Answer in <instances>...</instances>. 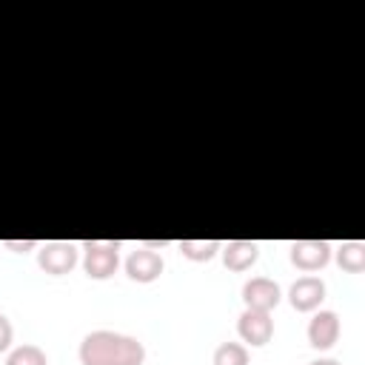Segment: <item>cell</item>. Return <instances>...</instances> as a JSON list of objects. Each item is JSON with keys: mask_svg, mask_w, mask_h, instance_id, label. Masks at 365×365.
<instances>
[{"mask_svg": "<svg viewBox=\"0 0 365 365\" xmlns=\"http://www.w3.org/2000/svg\"><path fill=\"white\" fill-rule=\"evenodd\" d=\"M77 356L83 365H143L145 345L137 336L100 328L83 336Z\"/></svg>", "mask_w": 365, "mask_h": 365, "instance_id": "cell-1", "label": "cell"}, {"mask_svg": "<svg viewBox=\"0 0 365 365\" xmlns=\"http://www.w3.org/2000/svg\"><path fill=\"white\" fill-rule=\"evenodd\" d=\"M120 265V242L111 240H86L83 242V271L91 279L114 277Z\"/></svg>", "mask_w": 365, "mask_h": 365, "instance_id": "cell-2", "label": "cell"}, {"mask_svg": "<svg viewBox=\"0 0 365 365\" xmlns=\"http://www.w3.org/2000/svg\"><path fill=\"white\" fill-rule=\"evenodd\" d=\"M77 257H80V251H77V245L68 242V240H51V242L37 245V265H40L46 274H51V277L68 274V271L77 265Z\"/></svg>", "mask_w": 365, "mask_h": 365, "instance_id": "cell-3", "label": "cell"}, {"mask_svg": "<svg viewBox=\"0 0 365 365\" xmlns=\"http://www.w3.org/2000/svg\"><path fill=\"white\" fill-rule=\"evenodd\" d=\"M288 257L294 268L314 274L331 262V245L325 240H294L288 248Z\"/></svg>", "mask_w": 365, "mask_h": 365, "instance_id": "cell-4", "label": "cell"}, {"mask_svg": "<svg viewBox=\"0 0 365 365\" xmlns=\"http://www.w3.org/2000/svg\"><path fill=\"white\" fill-rule=\"evenodd\" d=\"M163 268H165V262H163L160 251H154V248H148V245H140V248H134V251L125 257V274H128V279L143 282V285L160 279Z\"/></svg>", "mask_w": 365, "mask_h": 365, "instance_id": "cell-5", "label": "cell"}, {"mask_svg": "<svg viewBox=\"0 0 365 365\" xmlns=\"http://www.w3.org/2000/svg\"><path fill=\"white\" fill-rule=\"evenodd\" d=\"M237 334L242 342L259 348V345H268L271 336H274V319L268 311H254V308H245L237 319Z\"/></svg>", "mask_w": 365, "mask_h": 365, "instance_id": "cell-6", "label": "cell"}, {"mask_svg": "<svg viewBox=\"0 0 365 365\" xmlns=\"http://www.w3.org/2000/svg\"><path fill=\"white\" fill-rule=\"evenodd\" d=\"M282 299V291L274 279L268 277H251L245 285H242V302L245 308H254V311H274Z\"/></svg>", "mask_w": 365, "mask_h": 365, "instance_id": "cell-7", "label": "cell"}, {"mask_svg": "<svg viewBox=\"0 0 365 365\" xmlns=\"http://www.w3.org/2000/svg\"><path fill=\"white\" fill-rule=\"evenodd\" d=\"M322 299H325V282H322L319 277H314V274L299 277V279L288 288V302H291V308L299 311V314L317 311Z\"/></svg>", "mask_w": 365, "mask_h": 365, "instance_id": "cell-8", "label": "cell"}, {"mask_svg": "<svg viewBox=\"0 0 365 365\" xmlns=\"http://www.w3.org/2000/svg\"><path fill=\"white\" fill-rule=\"evenodd\" d=\"M339 331H342V325H339L336 311H317L308 322V342L317 351H328L336 345Z\"/></svg>", "mask_w": 365, "mask_h": 365, "instance_id": "cell-9", "label": "cell"}, {"mask_svg": "<svg viewBox=\"0 0 365 365\" xmlns=\"http://www.w3.org/2000/svg\"><path fill=\"white\" fill-rule=\"evenodd\" d=\"M220 254H222V265L228 271H248L259 259V245L251 240H231V242L220 245Z\"/></svg>", "mask_w": 365, "mask_h": 365, "instance_id": "cell-10", "label": "cell"}, {"mask_svg": "<svg viewBox=\"0 0 365 365\" xmlns=\"http://www.w3.org/2000/svg\"><path fill=\"white\" fill-rule=\"evenodd\" d=\"M336 265L348 274H362L365 271V242L348 240L336 248Z\"/></svg>", "mask_w": 365, "mask_h": 365, "instance_id": "cell-11", "label": "cell"}, {"mask_svg": "<svg viewBox=\"0 0 365 365\" xmlns=\"http://www.w3.org/2000/svg\"><path fill=\"white\" fill-rule=\"evenodd\" d=\"M220 240H180L177 242V248L182 251V257L185 259H191V262H208V259H214V254L220 251Z\"/></svg>", "mask_w": 365, "mask_h": 365, "instance_id": "cell-12", "label": "cell"}, {"mask_svg": "<svg viewBox=\"0 0 365 365\" xmlns=\"http://www.w3.org/2000/svg\"><path fill=\"white\" fill-rule=\"evenodd\" d=\"M211 362L214 365H248V348L242 342H220Z\"/></svg>", "mask_w": 365, "mask_h": 365, "instance_id": "cell-13", "label": "cell"}, {"mask_svg": "<svg viewBox=\"0 0 365 365\" xmlns=\"http://www.w3.org/2000/svg\"><path fill=\"white\" fill-rule=\"evenodd\" d=\"M6 365H48V359L40 345H17L6 356Z\"/></svg>", "mask_w": 365, "mask_h": 365, "instance_id": "cell-14", "label": "cell"}, {"mask_svg": "<svg viewBox=\"0 0 365 365\" xmlns=\"http://www.w3.org/2000/svg\"><path fill=\"white\" fill-rule=\"evenodd\" d=\"M11 339H14V328H11L9 317H6V314H0V354L11 348Z\"/></svg>", "mask_w": 365, "mask_h": 365, "instance_id": "cell-15", "label": "cell"}, {"mask_svg": "<svg viewBox=\"0 0 365 365\" xmlns=\"http://www.w3.org/2000/svg\"><path fill=\"white\" fill-rule=\"evenodd\" d=\"M3 245H6V248H11V251H17V254L37 248V242H34V240H3Z\"/></svg>", "mask_w": 365, "mask_h": 365, "instance_id": "cell-16", "label": "cell"}, {"mask_svg": "<svg viewBox=\"0 0 365 365\" xmlns=\"http://www.w3.org/2000/svg\"><path fill=\"white\" fill-rule=\"evenodd\" d=\"M308 365H342V362H336V359H314Z\"/></svg>", "mask_w": 365, "mask_h": 365, "instance_id": "cell-17", "label": "cell"}]
</instances>
